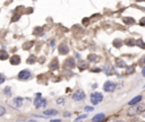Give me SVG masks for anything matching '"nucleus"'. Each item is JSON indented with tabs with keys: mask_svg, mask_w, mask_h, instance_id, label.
Listing matches in <instances>:
<instances>
[{
	"mask_svg": "<svg viewBox=\"0 0 145 122\" xmlns=\"http://www.w3.org/2000/svg\"><path fill=\"white\" fill-rule=\"evenodd\" d=\"M51 122H62V120H59V119H54V120H51Z\"/></svg>",
	"mask_w": 145,
	"mask_h": 122,
	"instance_id": "37",
	"label": "nucleus"
},
{
	"mask_svg": "<svg viewBox=\"0 0 145 122\" xmlns=\"http://www.w3.org/2000/svg\"><path fill=\"white\" fill-rule=\"evenodd\" d=\"M85 111H88V112H90V111H93V107H91V106H86Z\"/></svg>",
	"mask_w": 145,
	"mask_h": 122,
	"instance_id": "35",
	"label": "nucleus"
},
{
	"mask_svg": "<svg viewBox=\"0 0 145 122\" xmlns=\"http://www.w3.org/2000/svg\"><path fill=\"white\" fill-rule=\"evenodd\" d=\"M34 105H35L36 109H40L41 106L47 105V101L44 98H41V94H36V98L34 101Z\"/></svg>",
	"mask_w": 145,
	"mask_h": 122,
	"instance_id": "2",
	"label": "nucleus"
},
{
	"mask_svg": "<svg viewBox=\"0 0 145 122\" xmlns=\"http://www.w3.org/2000/svg\"><path fill=\"white\" fill-rule=\"evenodd\" d=\"M23 102H24V98L23 97H15L13 101V106L16 109H19L23 106Z\"/></svg>",
	"mask_w": 145,
	"mask_h": 122,
	"instance_id": "6",
	"label": "nucleus"
},
{
	"mask_svg": "<svg viewBox=\"0 0 145 122\" xmlns=\"http://www.w3.org/2000/svg\"><path fill=\"white\" fill-rule=\"evenodd\" d=\"M124 23H126V24H128V25H130V24L133 25L135 22H134V18H131V17H125V18H124Z\"/></svg>",
	"mask_w": 145,
	"mask_h": 122,
	"instance_id": "18",
	"label": "nucleus"
},
{
	"mask_svg": "<svg viewBox=\"0 0 145 122\" xmlns=\"http://www.w3.org/2000/svg\"><path fill=\"white\" fill-rule=\"evenodd\" d=\"M8 59V53L5 50H0V60H7Z\"/></svg>",
	"mask_w": 145,
	"mask_h": 122,
	"instance_id": "15",
	"label": "nucleus"
},
{
	"mask_svg": "<svg viewBox=\"0 0 145 122\" xmlns=\"http://www.w3.org/2000/svg\"><path fill=\"white\" fill-rule=\"evenodd\" d=\"M16 122H25V121H24V120H23V119H18V120H17Z\"/></svg>",
	"mask_w": 145,
	"mask_h": 122,
	"instance_id": "39",
	"label": "nucleus"
},
{
	"mask_svg": "<svg viewBox=\"0 0 145 122\" xmlns=\"http://www.w3.org/2000/svg\"><path fill=\"white\" fill-rule=\"evenodd\" d=\"M58 66H59V63H58V60L57 59H53V60L51 61V63H50V69L54 70L58 68Z\"/></svg>",
	"mask_w": 145,
	"mask_h": 122,
	"instance_id": "14",
	"label": "nucleus"
},
{
	"mask_svg": "<svg viewBox=\"0 0 145 122\" xmlns=\"http://www.w3.org/2000/svg\"><path fill=\"white\" fill-rule=\"evenodd\" d=\"M83 23H84V25H87V24H88V18H84V19H83Z\"/></svg>",
	"mask_w": 145,
	"mask_h": 122,
	"instance_id": "34",
	"label": "nucleus"
},
{
	"mask_svg": "<svg viewBox=\"0 0 145 122\" xmlns=\"http://www.w3.org/2000/svg\"><path fill=\"white\" fill-rule=\"evenodd\" d=\"M137 1H138V2H139V1H145V0H137Z\"/></svg>",
	"mask_w": 145,
	"mask_h": 122,
	"instance_id": "42",
	"label": "nucleus"
},
{
	"mask_svg": "<svg viewBox=\"0 0 145 122\" xmlns=\"http://www.w3.org/2000/svg\"><path fill=\"white\" fill-rule=\"evenodd\" d=\"M58 111L54 110V109H51V110H46L44 111V115L47 116H52V115H57Z\"/></svg>",
	"mask_w": 145,
	"mask_h": 122,
	"instance_id": "13",
	"label": "nucleus"
},
{
	"mask_svg": "<svg viewBox=\"0 0 145 122\" xmlns=\"http://www.w3.org/2000/svg\"><path fill=\"white\" fill-rule=\"evenodd\" d=\"M105 121V115L103 113H99V114H95L92 119V122H104Z\"/></svg>",
	"mask_w": 145,
	"mask_h": 122,
	"instance_id": "7",
	"label": "nucleus"
},
{
	"mask_svg": "<svg viewBox=\"0 0 145 122\" xmlns=\"http://www.w3.org/2000/svg\"><path fill=\"white\" fill-rule=\"evenodd\" d=\"M145 64V56H143L141 58V60H139V66H144Z\"/></svg>",
	"mask_w": 145,
	"mask_h": 122,
	"instance_id": "28",
	"label": "nucleus"
},
{
	"mask_svg": "<svg viewBox=\"0 0 145 122\" xmlns=\"http://www.w3.org/2000/svg\"><path fill=\"white\" fill-rule=\"evenodd\" d=\"M144 110H145V105H144V104H142V105H139L138 107H136V111H137V112H143Z\"/></svg>",
	"mask_w": 145,
	"mask_h": 122,
	"instance_id": "24",
	"label": "nucleus"
},
{
	"mask_svg": "<svg viewBox=\"0 0 145 122\" xmlns=\"http://www.w3.org/2000/svg\"><path fill=\"white\" fill-rule=\"evenodd\" d=\"M58 51H59L60 54H67L69 52V48H68V45H66V44H61V45H59Z\"/></svg>",
	"mask_w": 145,
	"mask_h": 122,
	"instance_id": "9",
	"label": "nucleus"
},
{
	"mask_svg": "<svg viewBox=\"0 0 145 122\" xmlns=\"http://www.w3.org/2000/svg\"><path fill=\"white\" fill-rule=\"evenodd\" d=\"M136 45L139 46V48H142V49H145V43H144V41L142 40V38H139V40L136 41Z\"/></svg>",
	"mask_w": 145,
	"mask_h": 122,
	"instance_id": "19",
	"label": "nucleus"
},
{
	"mask_svg": "<svg viewBox=\"0 0 145 122\" xmlns=\"http://www.w3.org/2000/svg\"><path fill=\"white\" fill-rule=\"evenodd\" d=\"M139 25H141V26H145V17H143L141 19V22H139Z\"/></svg>",
	"mask_w": 145,
	"mask_h": 122,
	"instance_id": "33",
	"label": "nucleus"
},
{
	"mask_svg": "<svg viewBox=\"0 0 145 122\" xmlns=\"http://www.w3.org/2000/svg\"><path fill=\"white\" fill-rule=\"evenodd\" d=\"M86 118V114H83V115H81V116H78L77 119H76V121L75 122H78V121H81L82 119H85Z\"/></svg>",
	"mask_w": 145,
	"mask_h": 122,
	"instance_id": "31",
	"label": "nucleus"
},
{
	"mask_svg": "<svg viewBox=\"0 0 145 122\" xmlns=\"http://www.w3.org/2000/svg\"><path fill=\"white\" fill-rule=\"evenodd\" d=\"M116 66L117 67H119V68H126V62L122 60V59H119V58H117L116 59Z\"/></svg>",
	"mask_w": 145,
	"mask_h": 122,
	"instance_id": "12",
	"label": "nucleus"
},
{
	"mask_svg": "<svg viewBox=\"0 0 145 122\" xmlns=\"http://www.w3.org/2000/svg\"><path fill=\"white\" fill-rule=\"evenodd\" d=\"M30 78H31V71L27 69L22 70V71H19V74H18V79L19 80H27Z\"/></svg>",
	"mask_w": 145,
	"mask_h": 122,
	"instance_id": "3",
	"label": "nucleus"
},
{
	"mask_svg": "<svg viewBox=\"0 0 145 122\" xmlns=\"http://www.w3.org/2000/svg\"><path fill=\"white\" fill-rule=\"evenodd\" d=\"M142 98H143V97H142V95H138V96H136V97H134L133 100H130V101H129V102H128V104L130 105V106L136 105L138 102H141V101H142Z\"/></svg>",
	"mask_w": 145,
	"mask_h": 122,
	"instance_id": "11",
	"label": "nucleus"
},
{
	"mask_svg": "<svg viewBox=\"0 0 145 122\" xmlns=\"http://www.w3.org/2000/svg\"><path fill=\"white\" fill-rule=\"evenodd\" d=\"M116 89V84L113 82H105L104 85H103V90L104 92H113Z\"/></svg>",
	"mask_w": 145,
	"mask_h": 122,
	"instance_id": "5",
	"label": "nucleus"
},
{
	"mask_svg": "<svg viewBox=\"0 0 145 122\" xmlns=\"http://www.w3.org/2000/svg\"><path fill=\"white\" fill-rule=\"evenodd\" d=\"M5 80H6V77H5L2 74H0V84H4Z\"/></svg>",
	"mask_w": 145,
	"mask_h": 122,
	"instance_id": "29",
	"label": "nucleus"
},
{
	"mask_svg": "<svg viewBox=\"0 0 145 122\" xmlns=\"http://www.w3.org/2000/svg\"><path fill=\"white\" fill-rule=\"evenodd\" d=\"M64 116H70V113L69 112H65L64 113Z\"/></svg>",
	"mask_w": 145,
	"mask_h": 122,
	"instance_id": "38",
	"label": "nucleus"
},
{
	"mask_svg": "<svg viewBox=\"0 0 145 122\" xmlns=\"http://www.w3.org/2000/svg\"><path fill=\"white\" fill-rule=\"evenodd\" d=\"M96 56H94V54H91V56H88V60L90 61H95L96 60Z\"/></svg>",
	"mask_w": 145,
	"mask_h": 122,
	"instance_id": "27",
	"label": "nucleus"
},
{
	"mask_svg": "<svg viewBox=\"0 0 145 122\" xmlns=\"http://www.w3.org/2000/svg\"><path fill=\"white\" fill-rule=\"evenodd\" d=\"M31 45H33V42H32V41H30V42L25 43V44H24V49H25V50H27V49H30L28 46H31Z\"/></svg>",
	"mask_w": 145,
	"mask_h": 122,
	"instance_id": "26",
	"label": "nucleus"
},
{
	"mask_svg": "<svg viewBox=\"0 0 145 122\" xmlns=\"http://www.w3.org/2000/svg\"><path fill=\"white\" fill-rule=\"evenodd\" d=\"M113 122H125V121H122V120H115Z\"/></svg>",
	"mask_w": 145,
	"mask_h": 122,
	"instance_id": "40",
	"label": "nucleus"
},
{
	"mask_svg": "<svg viewBox=\"0 0 145 122\" xmlns=\"http://www.w3.org/2000/svg\"><path fill=\"white\" fill-rule=\"evenodd\" d=\"M27 122H38V121H35V120H28Z\"/></svg>",
	"mask_w": 145,
	"mask_h": 122,
	"instance_id": "41",
	"label": "nucleus"
},
{
	"mask_svg": "<svg viewBox=\"0 0 145 122\" xmlns=\"http://www.w3.org/2000/svg\"><path fill=\"white\" fill-rule=\"evenodd\" d=\"M142 75H143V77H145V66L143 67V69H142Z\"/></svg>",
	"mask_w": 145,
	"mask_h": 122,
	"instance_id": "36",
	"label": "nucleus"
},
{
	"mask_svg": "<svg viewBox=\"0 0 145 122\" xmlns=\"http://www.w3.org/2000/svg\"><path fill=\"white\" fill-rule=\"evenodd\" d=\"M72 97H73V100H74V101H77V102H80V101H83L84 98H85V93H84L83 90L78 89L77 92L74 93Z\"/></svg>",
	"mask_w": 145,
	"mask_h": 122,
	"instance_id": "4",
	"label": "nucleus"
},
{
	"mask_svg": "<svg viewBox=\"0 0 145 122\" xmlns=\"http://www.w3.org/2000/svg\"><path fill=\"white\" fill-rule=\"evenodd\" d=\"M121 44H122V41L119 40V38H117V40L113 41V46H115V48H120Z\"/></svg>",
	"mask_w": 145,
	"mask_h": 122,
	"instance_id": "20",
	"label": "nucleus"
},
{
	"mask_svg": "<svg viewBox=\"0 0 145 122\" xmlns=\"http://www.w3.org/2000/svg\"><path fill=\"white\" fill-rule=\"evenodd\" d=\"M65 102H66V98H65V97H59V98H57V104H58V105H62Z\"/></svg>",
	"mask_w": 145,
	"mask_h": 122,
	"instance_id": "21",
	"label": "nucleus"
},
{
	"mask_svg": "<svg viewBox=\"0 0 145 122\" xmlns=\"http://www.w3.org/2000/svg\"><path fill=\"white\" fill-rule=\"evenodd\" d=\"M10 63L14 64V66H17V64H19V63H20V57L17 56V54L13 56L12 58H10Z\"/></svg>",
	"mask_w": 145,
	"mask_h": 122,
	"instance_id": "10",
	"label": "nucleus"
},
{
	"mask_svg": "<svg viewBox=\"0 0 145 122\" xmlns=\"http://www.w3.org/2000/svg\"><path fill=\"white\" fill-rule=\"evenodd\" d=\"M102 100H103V95L101 94V93H92L91 94V103L94 105H97L99 103L102 102Z\"/></svg>",
	"mask_w": 145,
	"mask_h": 122,
	"instance_id": "1",
	"label": "nucleus"
},
{
	"mask_svg": "<svg viewBox=\"0 0 145 122\" xmlns=\"http://www.w3.org/2000/svg\"><path fill=\"white\" fill-rule=\"evenodd\" d=\"M4 93H5V95H6L7 97H10V96H12V88H10L9 86L5 87V89H4Z\"/></svg>",
	"mask_w": 145,
	"mask_h": 122,
	"instance_id": "17",
	"label": "nucleus"
},
{
	"mask_svg": "<svg viewBox=\"0 0 145 122\" xmlns=\"http://www.w3.org/2000/svg\"><path fill=\"white\" fill-rule=\"evenodd\" d=\"M5 113H6V109H5L4 106H1V105H0V116L5 115Z\"/></svg>",
	"mask_w": 145,
	"mask_h": 122,
	"instance_id": "25",
	"label": "nucleus"
},
{
	"mask_svg": "<svg viewBox=\"0 0 145 122\" xmlns=\"http://www.w3.org/2000/svg\"><path fill=\"white\" fill-rule=\"evenodd\" d=\"M65 66H66V68H69V69L75 68V66H76L75 60H74L73 58H68L67 60L65 61Z\"/></svg>",
	"mask_w": 145,
	"mask_h": 122,
	"instance_id": "8",
	"label": "nucleus"
},
{
	"mask_svg": "<svg viewBox=\"0 0 145 122\" xmlns=\"http://www.w3.org/2000/svg\"><path fill=\"white\" fill-rule=\"evenodd\" d=\"M35 61H36V58L34 56H30V58L27 59V63H30V64L31 63H34Z\"/></svg>",
	"mask_w": 145,
	"mask_h": 122,
	"instance_id": "22",
	"label": "nucleus"
},
{
	"mask_svg": "<svg viewBox=\"0 0 145 122\" xmlns=\"http://www.w3.org/2000/svg\"><path fill=\"white\" fill-rule=\"evenodd\" d=\"M136 113H137V111H136V109H134V107H131L130 110L128 111V115H135Z\"/></svg>",
	"mask_w": 145,
	"mask_h": 122,
	"instance_id": "23",
	"label": "nucleus"
},
{
	"mask_svg": "<svg viewBox=\"0 0 145 122\" xmlns=\"http://www.w3.org/2000/svg\"><path fill=\"white\" fill-rule=\"evenodd\" d=\"M133 71H134V68H133V67H128V68H127V71H126V75L130 74V72H133Z\"/></svg>",
	"mask_w": 145,
	"mask_h": 122,
	"instance_id": "32",
	"label": "nucleus"
},
{
	"mask_svg": "<svg viewBox=\"0 0 145 122\" xmlns=\"http://www.w3.org/2000/svg\"><path fill=\"white\" fill-rule=\"evenodd\" d=\"M19 18H20V15H15V16L12 18V22H17Z\"/></svg>",
	"mask_w": 145,
	"mask_h": 122,
	"instance_id": "30",
	"label": "nucleus"
},
{
	"mask_svg": "<svg viewBox=\"0 0 145 122\" xmlns=\"http://www.w3.org/2000/svg\"><path fill=\"white\" fill-rule=\"evenodd\" d=\"M125 43H126V45H128V46L136 45V41L134 40V38H127V40L125 41Z\"/></svg>",
	"mask_w": 145,
	"mask_h": 122,
	"instance_id": "16",
	"label": "nucleus"
}]
</instances>
